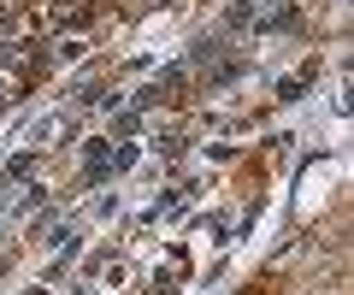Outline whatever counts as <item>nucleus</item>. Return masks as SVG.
<instances>
[{
  "instance_id": "nucleus-1",
  "label": "nucleus",
  "mask_w": 354,
  "mask_h": 295,
  "mask_svg": "<svg viewBox=\"0 0 354 295\" xmlns=\"http://www.w3.org/2000/svg\"><path fill=\"white\" fill-rule=\"evenodd\" d=\"M283 12H290V0H236V6H230L236 24H272V18H283Z\"/></svg>"
},
{
  "instance_id": "nucleus-2",
  "label": "nucleus",
  "mask_w": 354,
  "mask_h": 295,
  "mask_svg": "<svg viewBox=\"0 0 354 295\" xmlns=\"http://www.w3.org/2000/svg\"><path fill=\"white\" fill-rule=\"evenodd\" d=\"M77 18H88V0H59L53 6V24H77Z\"/></svg>"
}]
</instances>
